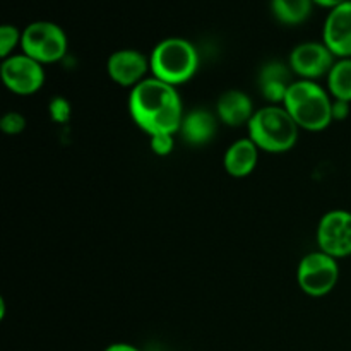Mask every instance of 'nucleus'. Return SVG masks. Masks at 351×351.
I'll return each instance as SVG.
<instances>
[{
    "instance_id": "obj_1",
    "label": "nucleus",
    "mask_w": 351,
    "mask_h": 351,
    "mask_svg": "<svg viewBox=\"0 0 351 351\" xmlns=\"http://www.w3.org/2000/svg\"><path fill=\"white\" fill-rule=\"evenodd\" d=\"M129 112L136 125L149 136L178 132L185 117L177 88L153 75L132 88Z\"/></svg>"
},
{
    "instance_id": "obj_2",
    "label": "nucleus",
    "mask_w": 351,
    "mask_h": 351,
    "mask_svg": "<svg viewBox=\"0 0 351 351\" xmlns=\"http://www.w3.org/2000/svg\"><path fill=\"white\" fill-rule=\"evenodd\" d=\"M283 106L304 130L321 132L335 122L332 96L315 81L297 79L288 89Z\"/></svg>"
},
{
    "instance_id": "obj_3",
    "label": "nucleus",
    "mask_w": 351,
    "mask_h": 351,
    "mask_svg": "<svg viewBox=\"0 0 351 351\" xmlns=\"http://www.w3.org/2000/svg\"><path fill=\"white\" fill-rule=\"evenodd\" d=\"M247 129L261 151L273 154L293 149L300 132V127L283 105H267L256 110Z\"/></svg>"
},
{
    "instance_id": "obj_4",
    "label": "nucleus",
    "mask_w": 351,
    "mask_h": 351,
    "mask_svg": "<svg viewBox=\"0 0 351 351\" xmlns=\"http://www.w3.org/2000/svg\"><path fill=\"white\" fill-rule=\"evenodd\" d=\"M149 64L153 77L177 88L197 72V48L185 38H165L151 51Z\"/></svg>"
},
{
    "instance_id": "obj_5",
    "label": "nucleus",
    "mask_w": 351,
    "mask_h": 351,
    "mask_svg": "<svg viewBox=\"0 0 351 351\" xmlns=\"http://www.w3.org/2000/svg\"><path fill=\"white\" fill-rule=\"evenodd\" d=\"M65 31L51 21H34L23 29L21 50L40 64H53L67 53Z\"/></svg>"
},
{
    "instance_id": "obj_6",
    "label": "nucleus",
    "mask_w": 351,
    "mask_h": 351,
    "mask_svg": "<svg viewBox=\"0 0 351 351\" xmlns=\"http://www.w3.org/2000/svg\"><path fill=\"white\" fill-rule=\"evenodd\" d=\"M298 287L308 297H324L331 293L339 281V264L329 254L317 250L302 257L297 269Z\"/></svg>"
},
{
    "instance_id": "obj_7",
    "label": "nucleus",
    "mask_w": 351,
    "mask_h": 351,
    "mask_svg": "<svg viewBox=\"0 0 351 351\" xmlns=\"http://www.w3.org/2000/svg\"><path fill=\"white\" fill-rule=\"evenodd\" d=\"M0 75L5 88L14 95H34L45 84L43 64L27 57L26 53H12L3 58Z\"/></svg>"
},
{
    "instance_id": "obj_8",
    "label": "nucleus",
    "mask_w": 351,
    "mask_h": 351,
    "mask_svg": "<svg viewBox=\"0 0 351 351\" xmlns=\"http://www.w3.org/2000/svg\"><path fill=\"white\" fill-rule=\"evenodd\" d=\"M319 250L335 259L351 256V213L346 209H332L326 213L317 225Z\"/></svg>"
},
{
    "instance_id": "obj_9",
    "label": "nucleus",
    "mask_w": 351,
    "mask_h": 351,
    "mask_svg": "<svg viewBox=\"0 0 351 351\" xmlns=\"http://www.w3.org/2000/svg\"><path fill=\"white\" fill-rule=\"evenodd\" d=\"M336 60L338 58L324 41H304L291 50L288 65L300 79L315 81L324 75L328 77Z\"/></svg>"
},
{
    "instance_id": "obj_10",
    "label": "nucleus",
    "mask_w": 351,
    "mask_h": 351,
    "mask_svg": "<svg viewBox=\"0 0 351 351\" xmlns=\"http://www.w3.org/2000/svg\"><path fill=\"white\" fill-rule=\"evenodd\" d=\"M106 71L115 84L123 88H136L139 82L147 79L146 74L151 71L149 57L132 48L117 50L108 57Z\"/></svg>"
},
{
    "instance_id": "obj_11",
    "label": "nucleus",
    "mask_w": 351,
    "mask_h": 351,
    "mask_svg": "<svg viewBox=\"0 0 351 351\" xmlns=\"http://www.w3.org/2000/svg\"><path fill=\"white\" fill-rule=\"evenodd\" d=\"M322 41L336 58H351V0L329 10L322 26Z\"/></svg>"
},
{
    "instance_id": "obj_12",
    "label": "nucleus",
    "mask_w": 351,
    "mask_h": 351,
    "mask_svg": "<svg viewBox=\"0 0 351 351\" xmlns=\"http://www.w3.org/2000/svg\"><path fill=\"white\" fill-rule=\"evenodd\" d=\"M295 81H297L295 72L291 71L290 65L280 60L267 62L259 72L261 93L273 105H283L285 96H287L288 89Z\"/></svg>"
},
{
    "instance_id": "obj_13",
    "label": "nucleus",
    "mask_w": 351,
    "mask_h": 351,
    "mask_svg": "<svg viewBox=\"0 0 351 351\" xmlns=\"http://www.w3.org/2000/svg\"><path fill=\"white\" fill-rule=\"evenodd\" d=\"M216 108H218L219 120L230 127L249 125L256 113L250 96L240 89H230V91L223 93Z\"/></svg>"
},
{
    "instance_id": "obj_14",
    "label": "nucleus",
    "mask_w": 351,
    "mask_h": 351,
    "mask_svg": "<svg viewBox=\"0 0 351 351\" xmlns=\"http://www.w3.org/2000/svg\"><path fill=\"white\" fill-rule=\"evenodd\" d=\"M259 147L256 146L250 137L245 139H239L226 149L225 158H223V165L230 177L233 178H243L249 177L257 167L259 161Z\"/></svg>"
},
{
    "instance_id": "obj_15",
    "label": "nucleus",
    "mask_w": 351,
    "mask_h": 351,
    "mask_svg": "<svg viewBox=\"0 0 351 351\" xmlns=\"http://www.w3.org/2000/svg\"><path fill=\"white\" fill-rule=\"evenodd\" d=\"M216 129H218V120L208 110H192L191 113L182 120L180 132L182 137L192 146H202L208 144L215 137Z\"/></svg>"
},
{
    "instance_id": "obj_16",
    "label": "nucleus",
    "mask_w": 351,
    "mask_h": 351,
    "mask_svg": "<svg viewBox=\"0 0 351 351\" xmlns=\"http://www.w3.org/2000/svg\"><path fill=\"white\" fill-rule=\"evenodd\" d=\"M315 3L312 0H271L269 7L276 21L287 26H298L311 17Z\"/></svg>"
},
{
    "instance_id": "obj_17",
    "label": "nucleus",
    "mask_w": 351,
    "mask_h": 351,
    "mask_svg": "<svg viewBox=\"0 0 351 351\" xmlns=\"http://www.w3.org/2000/svg\"><path fill=\"white\" fill-rule=\"evenodd\" d=\"M328 88L332 99L351 103V58H338L328 74Z\"/></svg>"
},
{
    "instance_id": "obj_18",
    "label": "nucleus",
    "mask_w": 351,
    "mask_h": 351,
    "mask_svg": "<svg viewBox=\"0 0 351 351\" xmlns=\"http://www.w3.org/2000/svg\"><path fill=\"white\" fill-rule=\"evenodd\" d=\"M21 36H23V31H19L12 24L0 26V57H2V60L12 55L17 45L21 47Z\"/></svg>"
},
{
    "instance_id": "obj_19",
    "label": "nucleus",
    "mask_w": 351,
    "mask_h": 351,
    "mask_svg": "<svg viewBox=\"0 0 351 351\" xmlns=\"http://www.w3.org/2000/svg\"><path fill=\"white\" fill-rule=\"evenodd\" d=\"M0 129H2L3 134L17 136V134H21L26 129V119H24L23 113L19 112H7L5 115L0 119Z\"/></svg>"
},
{
    "instance_id": "obj_20",
    "label": "nucleus",
    "mask_w": 351,
    "mask_h": 351,
    "mask_svg": "<svg viewBox=\"0 0 351 351\" xmlns=\"http://www.w3.org/2000/svg\"><path fill=\"white\" fill-rule=\"evenodd\" d=\"M48 112H50V117L53 122L57 123H65L71 119V103L67 101L62 96H57V98H51L50 105H48Z\"/></svg>"
},
{
    "instance_id": "obj_21",
    "label": "nucleus",
    "mask_w": 351,
    "mask_h": 351,
    "mask_svg": "<svg viewBox=\"0 0 351 351\" xmlns=\"http://www.w3.org/2000/svg\"><path fill=\"white\" fill-rule=\"evenodd\" d=\"M173 136L175 134H154V136H149L151 151L158 156H168L175 146Z\"/></svg>"
},
{
    "instance_id": "obj_22",
    "label": "nucleus",
    "mask_w": 351,
    "mask_h": 351,
    "mask_svg": "<svg viewBox=\"0 0 351 351\" xmlns=\"http://www.w3.org/2000/svg\"><path fill=\"white\" fill-rule=\"evenodd\" d=\"M350 115V103L332 99V120H345Z\"/></svg>"
},
{
    "instance_id": "obj_23",
    "label": "nucleus",
    "mask_w": 351,
    "mask_h": 351,
    "mask_svg": "<svg viewBox=\"0 0 351 351\" xmlns=\"http://www.w3.org/2000/svg\"><path fill=\"white\" fill-rule=\"evenodd\" d=\"M105 351H141L137 346L129 345V343H113V345L106 346Z\"/></svg>"
},
{
    "instance_id": "obj_24",
    "label": "nucleus",
    "mask_w": 351,
    "mask_h": 351,
    "mask_svg": "<svg viewBox=\"0 0 351 351\" xmlns=\"http://www.w3.org/2000/svg\"><path fill=\"white\" fill-rule=\"evenodd\" d=\"M312 2L315 3V5L319 7H324V9H335V7L341 5V3L348 2V0H312Z\"/></svg>"
}]
</instances>
